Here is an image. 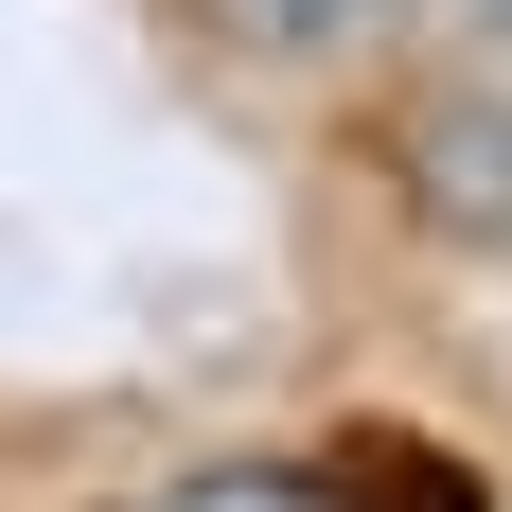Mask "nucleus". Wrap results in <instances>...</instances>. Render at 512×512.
Returning a JSON list of instances; mask_svg holds the SVG:
<instances>
[{"label": "nucleus", "mask_w": 512, "mask_h": 512, "mask_svg": "<svg viewBox=\"0 0 512 512\" xmlns=\"http://www.w3.org/2000/svg\"><path fill=\"white\" fill-rule=\"evenodd\" d=\"M389 142H407V177H424V212H442V230H512V106L424 89Z\"/></svg>", "instance_id": "nucleus-1"}, {"label": "nucleus", "mask_w": 512, "mask_h": 512, "mask_svg": "<svg viewBox=\"0 0 512 512\" xmlns=\"http://www.w3.org/2000/svg\"><path fill=\"white\" fill-rule=\"evenodd\" d=\"M212 18H230L248 53H354L371 18H389V0H212Z\"/></svg>", "instance_id": "nucleus-2"}, {"label": "nucleus", "mask_w": 512, "mask_h": 512, "mask_svg": "<svg viewBox=\"0 0 512 512\" xmlns=\"http://www.w3.org/2000/svg\"><path fill=\"white\" fill-rule=\"evenodd\" d=\"M142 512H354V495H336V477H177V495H142Z\"/></svg>", "instance_id": "nucleus-3"}, {"label": "nucleus", "mask_w": 512, "mask_h": 512, "mask_svg": "<svg viewBox=\"0 0 512 512\" xmlns=\"http://www.w3.org/2000/svg\"><path fill=\"white\" fill-rule=\"evenodd\" d=\"M477 18H495V36H512V0H477Z\"/></svg>", "instance_id": "nucleus-4"}]
</instances>
